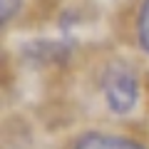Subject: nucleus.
<instances>
[{
	"mask_svg": "<svg viewBox=\"0 0 149 149\" xmlns=\"http://www.w3.org/2000/svg\"><path fill=\"white\" fill-rule=\"evenodd\" d=\"M104 102L112 112H129L137 102V77L127 65H112L102 80Z\"/></svg>",
	"mask_w": 149,
	"mask_h": 149,
	"instance_id": "obj_1",
	"label": "nucleus"
},
{
	"mask_svg": "<svg viewBox=\"0 0 149 149\" xmlns=\"http://www.w3.org/2000/svg\"><path fill=\"white\" fill-rule=\"evenodd\" d=\"M74 149H142V147H137L134 142H129V139H122V137L90 134V137H85Z\"/></svg>",
	"mask_w": 149,
	"mask_h": 149,
	"instance_id": "obj_2",
	"label": "nucleus"
},
{
	"mask_svg": "<svg viewBox=\"0 0 149 149\" xmlns=\"http://www.w3.org/2000/svg\"><path fill=\"white\" fill-rule=\"evenodd\" d=\"M139 40H142L144 50L149 52V0L142 8V17H139Z\"/></svg>",
	"mask_w": 149,
	"mask_h": 149,
	"instance_id": "obj_3",
	"label": "nucleus"
},
{
	"mask_svg": "<svg viewBox=\"0 0 149 149\" xmlns=\"http://www.w3.org/2000/svg\"><path fill=\"white\" fill-rule=\"evenodd\" d=\"M17 8H20V0H3V20L13 17L17 13Z\"/></svg>",
	"mask_w": 149,
	"mask_h": 149,
	"instance_id": "obj_4",
	"label": "nucleus"
}]
</instances>
